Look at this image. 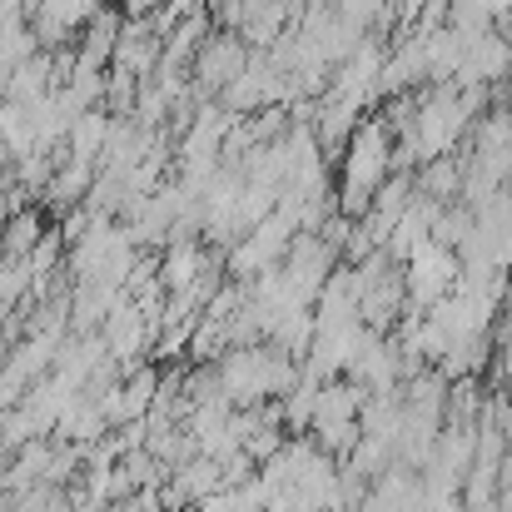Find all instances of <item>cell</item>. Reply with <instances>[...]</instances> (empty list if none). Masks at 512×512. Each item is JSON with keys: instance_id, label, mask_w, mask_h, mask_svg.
Returning <instances> with one entry per match:
<instances>
[{"instance_id": "4", "label": "cell", "mask_w": 512, "mask_h": 512, "mask_svg": "<svg viewBox=\"0 0 512 512\" xmlns=\"http://www.w3.org/2000/svg\"><path fill=\"white\" fill-rule=\"evenodd\" d=\"M244 65H249V45L239 40V30H229V35L209 30V40H204L199 55H194V75H199V85H209V90H224Z\"/></svg>"}, {"instance_id": "3", "label": "cell", "mask_w": 512, "mask_h": 512, "mask_svg": "<svg viewBox=\"0 0 512 512\" xmlns=\"http://www.w3.org/2000/svg\"><path fill=\"white\" fill-rule=\"evenodd\" d=\"M508 70H512V35L488 30V35H478V40L463 45V60H458L453 85L458 90H493V85L508 80Z\"/></svg>"}, {"instance_id": "1", "label": "cell", "mask_w": 512, "mask_h": 512, "mask_svg": "<svg viewBox=\"0 0 512 512\" xmlns=\"http://www.w3.org/2000/svg\"><path fill=\"white\" fill-rule=\"evenodd\" d=\"M393 130L383 125V115H363L358 130L343 145V170H339V214L343 219H363L378 184L393 174Z\"/></svg>"}, {"instance_id": "2", "label": "cell", "mask_w": 512, "mask_h": 512, "mask_svg": "<svg viewBox=\"0 0 512 512\" xmlns=\"http://www.w3.org/2000/svg\"><path fill=\"white\" fill-rule=\"evenodd\" d=\"M453 284H458V254L443 249V244H433V239L403 264V294H408V304L423 309V314H428L438 299H448Z\"/></svg>"}, {"instance_id": "5", "label": "cell", "mask_w": 512, "mask_h": 512, "mask_svg": "<svg viewBox=\"0 0 512 512\" xmlns=\"http://www.w3.org/2000/svg\"><path fill=\"white\" fill-rule=\"evenodd\" d=\"M443 25L468 45V40H478V35H488V30H498L493 25V10H488V0H448V10H443Z\"/></svg>"}]
</instances>
